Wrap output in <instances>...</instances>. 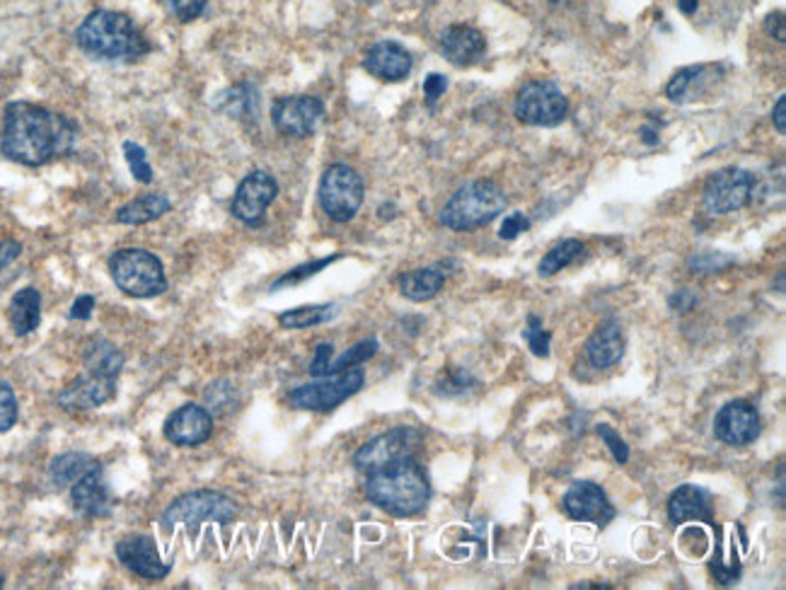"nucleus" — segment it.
Returning a JSON list of instances; mask_svg holds the SVG:
<instances>
[{
  "mask_svg": "<svg viewBox=\"0 0 786 590\" xmlns=\"http://www.w3.org/2000/svg\"><path fill=\"white\" fill-rule=\"evenodd\" d=\"M213 434V416L201 404H181L179 410L167 416L165 438L179 448H197L207 442Z\"/></svg>",
  "mask_w": 786,
  "mask_h": 590,
  "instance_id": "dca6fc26",
  "label": "nucleus"
},
{
  "mask_svg": "<svg viewBox=\"0 0 786 590\" xmlns=\"http://www.w3.org/2000/svg\"><path fill=\"white\" fill-rule=\"evenodd\" d=\"M762 422L758 410L746 400H734L724 404L714 418V436L724 446L746 448L760 438Z\"/></svg>",
  "mask_w": 786,
  "mask_h": 590,
  "instance_id": "4468645a",
  "label": "nucleus"
},
{
  "mask_svg": "<svg viewBox=\"0 0 786 590\" xmlns=\"http://www.w3.org/2000/svg\"><path fill=\"white\" fill-rule=\"evenodd\" d=\"M83 366L87 373H97V376L117 380L124 368V354L112 342H107V339H93L85 349Z\"/></svg>",
  "mask_w": 786,
  "mask_h": 590,
  "instance_id": "cd10ccee",
  "label": "nucleus"
},
{
  "mask_svg": "<svg viewBox=\"0 0 786 590\" xmlns=\"http://www.w3.org/2000/svg\"><path fill=\"white\" fill-rule=\"evenodd\" d=\"M42 322V295L37 288H22L10 300V327L17 337H27Z\"/></svg>",
  "mask_w": 786,
  "mask_h": 590,
  "instance_id": "a878e982",
  "label": "nucleus"
},
{
  "mask_svg": "<svg viewBox=\"0 0 786 590\" xmlns=\"http://www.w3.org/2000/svg\"><path fill=\"white\" fill-rule=\"evenodd\" d=\"M477 385L474 376L470 370L465 368H458V366H450L441 373V376L436 378L434 382V392L438 397H460L465 392H470Z\"/></svg>",
  "mask_w": 786,
  "mask_h": 590,
  "instance_id": "2f4dec72",
  "label": "nucleus"
},
{
  "mask_svg": "<svg viewBox=\"0 0 786 590\" xmlns=\"http://www.w3.org/2000/svg\"><path fill=\"white\" fill-rule=\"evenodd\" d=\"M584 255H586V245L578 240H564L560 245H554L540 262V276L560 274V271H564L566 267H572L578 262V259H584Z\"/></svg>",
  "mask_w": 786,
  "mask_h": 590,
  "instance_id": "c756f323",
  "label": "nucleus"
},
{
  "mask_svg": "<svg viewBox=\"0 0 786 590\" xmlns=\"http://www.w3.org/2000/svg\"><path fill=\"white\" fill-rule=\"evenodd\" d=\"M528 231H530L528 215L511 213V215H506L504 223H501L498 237H501V240H516V237H518L520 233H528Z\"/></svg>",
  "mask_w": 786,
  "mask_h": 590,
  "instance_id": "ea45409f",
  "label": "nucleus"
},
{
  "mask_svg": "<svg viewBox=\"0 0 786 590\" xmlns=\"http://www.w3.org/2000/svg\"><path fill=\"white\" fill-rule=\"evenodd\" d=\"M421 442H424V436H421L414 426L390 428L356 450V456H353V468L368 474L397 460L414 458L421 448Z\"/></svg>",
  "mask_w": 786,
  "mask_h": 590,
  "instance_id": "9d476101",
  "label": "nucleus"
},
{
  "mask_svg": "<svg viewBox=\"0 0 786 590\" xmlns=\"http://www.w3.org/2000/svg\"><path fill=\"white\" fill-rule=\"evenodd\" d=\"M366 71L380 81L400 83L412 73V56L397 42H378L366 54Z\"/></svg>",
  "mask_w": 786,
  "mask_h": 590,
  "instance_id": "6ab92c4d",
  "label": "nucleus"
},
{
  "mask_svg": "<svg viewBox=\"0 0 786 590\" xmlns=\"http://www.w3.org/2000/svg\"><path fill=\"white\" fill-rule=\"evenodd\" d=\"M124 157H127L131 175L136 177V181L141 185H151L153 181V167L148 163V155L143 151V145H139L136 141H124Z\"/></svg>",
  "mask_w": 786,
  "mask_h": 590,
  "instance_id": "f704fd0d",
  "label": "nucleus"
},
{
  "mask_svg": "<svg viewBox=\"0 0 786 590\" xmlns=\"http://www.w3.org/2000/svg\"><path fill=\"white\" fill-rule=\"evenodd\" d=\"M755 194V177L748 169L726 167L712 175L704 187V209L712 215H724L746 209Z\"/></svg>",
  "mask_w": 786,
  "mask_h": 590,
  "instance_id": "9b49d317",
  "label": "nucleus"
},
{
  "mask_svg": "<svg viewBox=\"0 0 786 590\" xmlns=\"http://www.w3.org/2000/svg\"><path fill=\"white\" fill-rule=\"evenodd\" d=\"M109 274L117 288L131 295V298H155V295L167 291L163 262L148 249H117L109 257Z\"/></svg>",
  "mask_w": 786,
  "mask_h": 590,
  "instance_id": "39448f33",
  "label": "nucleus"
},
{
  "mask_svg": "<svg viewBox=\"0 0 786 590\" xmlns=\"http://www.w3.org/2000/svg\"><path fill=\"white\" fill-rule=\"evenodd\" d=\"M514 111L528 127H560L568 115V99L554 83L532 81L520 87Z\"/></svg>",
  "mask_w": 786,
  "mask_h": 590,
  "instance_id": "1a4fd4ad",
  "label": "nucleus"
},
{
  "mask_svg": "<svg viewBox=\"0 0 786 590\" xmlns=\"http://www.w3.org/2000/svg\"><path fill=\"white\" fill-rule=\"evenodd\" d=\"M366 199V187L356 169L332 165L320 179V206L335 223H349Z\"/></svg>",
  "mask_w": 786,
  "mask_h": 590,
  "instance_id": "6e6552de",
  "label": "nucleus"
},
{
  "mask_svg": "<svg viewBox=\"0 0 786 590\" xmlns=\"http://www.w3.org/2000/svg\"><path fill=\"white\" fill-rule=\"evenodd\" d=\"M93 308H95L93 295H81V298L73 303V308H71V312H68V317H71V320H90Z\"/></svg>",
  "mask_w": 786,
  "mask_h": 590,
  "instance_id": "c03bdc74",
  "label": "nucleus"
},
{
  "mask_svg": "<svg viewBox=\"0 0 786 590\" xmlns=\"http://www.w3.org/2000/svg\"><path fill=\"white\" fill-rule=\"evenodd\" d=\"M332 354H335L332 344H320V346H317L315 358H313V363H310V376H313V378L327 376L329 363H332Z\"/></svg>",
  "mask_w": 786,
  "mask_h": 590,
  "instance_id": "37998d69",
  "label": "nucleus"
},
{
  "mask_svg": "<svg viewBox=\"0 0 786 590\" xmlns=\"http://www.w3.org/2000/svg\"><path fill=\"white\" fill-rule=\"evenodd\" d=\"M223 109L231 111L235 119L257 117V95H255V90L249 85H241V87L231 90V93L225 95Z\"/></svg>",
  "mask_w": 786,
  "mask_h": 590,
  "instance_id": "72a5a7b5",
  "label": "nucleus"
},
{
  "mask_svg": "<svg viewBox=\"0 0 786 590\" xmlns=\"http://www.w3.org/2000/svg\"><path fill=\"white\" fill-rule=\"evenodd\" d=\"M17 416H20L17 397L8 382L0 380V434L13 428L17 424Z\"/></svg>",
  "mask_w": 786,
  "mask_h": 590,
  "instance_id": "4c0bfd02",
  "label": "nucleus"
},
{
  "mask_svg": "<svg viewBox=\"0 0 786 590\" xmlns=\"http://www.w3.org/2000/svg\"><path fill=\"white\" fill-rule=\"evenodd\" d=\"M446 276H448L446 264H431L424 269L407 271V274L397 279V286H400V293L404 298H409L412 303H426L441 293Z\"/></svg>",
  "mask_w": 786,
  "mask_h": 590,
  "instance_id": "393cba45",
  "label": "nucleus"
},
{
  "mask_svg": "<svg viewBox=\"0 0 786 590\" xmlns=\"http://www.w3.org/2000/svg\"><path fill=\"white\" fill-rule=\"evenodd\" d=\"M363 3H378V0H363Z\"/></svg>",
  "mask_w": 786,
  "mask_h": 590,
  "instance_id": "8fccbe9b",
  "label": "nucleus"
},
{
  "mask_svg": "<svg viewBox=\"0 0 786 590\" xmlns=\"http://www.w3.org/2000/svg\"><path fill=\"white\" fill-rule=\"evenodd\" d=\"M554 3H560V0H554Z\"/></svg>",
  "mask_w": 786,
  "mask_h": 590,
  "instance_id": "3c124183",
  "label": "nucleus"
},
{
  "mask_svg": "<svg viewBox=\"0 0 786 590\" xmlns=\"http://www.w3.org/2000/svg\"><path fill=\"white\" fill-rule=\"evenodd\" d=\"M75 39L78 47L85 54L107 61H131L151 49L141 30L136 27V22L124 13H114V10H95V13H90L83 20V25L78 27Z\"/></svg>",
  "mask_w": 786,
  "mask_h": 590,
  "instance_id": "7ed1b4c3",
  "label": "nucleus"
},
{
  "mask_svg": "<svg viewBox=\"0 0 786 590\" xmlns=\"http://www.w3.org/2000/svg\"><path fill=\"white\" fill-rule=\"evenodd\" d=\"M678 8H680L685 15H690L692 10L697 8V0H678Z\"/></svg>",
  "mask_w": 786,
  "mask_h": 590,
  "instance_id": "09e8293b",
  "label": "nucleus"
},
{
  "mask_svg": "<svg viewBox=\"0 0 786 590\" xmlns=\"http://www.w3.org/2000/svg\"><path fill=\"white\" fill-rule=\"evenodd\" d=\"M75 139V123L51 109L32 105V102H13L5 107L0 151L8 161L42 167L54 157L71 153Z\"/></svg>",
  "mask_w": 786,
  "mask_h": 590,
  "instance_id": "f257e3e1",
  "label": "nucleus"
},
{
  "mask_svg": "<svg viewBox=\"0 0 786 590\" xmlns=\"http://www.w3.org/2000/svg\"><path fill=\"white\" fill-rule=\"evenodd\" d=\"M279 194V185L265 169H255L249 173L241 187H237L233 203H231V213L235 215L237 221H243L247 225H259L265 221L267 209L273 203Z\"/></svg>",
  "mask_w": 786,
  "mask_h": 590,
  "instance_id": "ddd939ff",
  "label": "nucleus"
},
{
  "mask_svg": "<svg viewBox=\"0 0 786 590\" xmlns=\"http://www.w3.org/2000/svg\"><path fill=\"white\" fill-rule=\"evenodd\" d=\"M366 496L395 518L419 516L431 502V482L417 458H404L366 474Z\"/></svg>",
  "mask_w": 786,
  "mask_h": 590,
  "instance_id": "f03ea898",
  "label": "nucleus"
},
{
  "mask_svg": "<svg viewBox=\"0 0 786 590\" xmlns=\"http://www.w3.org/2000/svg\"><path fill=\"white\" fill-rule=\"evenodd\" d=\"M598 436L608 442L612 458L618 460L620 464H626V460H630V448H626V442L618 434H614V430L608 424L598 426Z\"/></svg>",
  "mask_w": 786,
  "mask_h": 590,
  "instance_id": "58836bf2",
  "label": "nucleus"
},
{
  "mask_svg": "<svg viewBox=\"0 0 786 590\" xmlns=\"http://www.w3.org/2000/svg\"><path fill=\"white\" fill-rule=\"evenodd\" d=\"M772 121H774V127H777L779 133L786 131V97H779L777 105H774Z\"/></svg>",
  "mask_w": 786,
  "mask_h": 590,
  "instance_id": "49530a36",
  "label": "nucleus"
},
{
  "mask_svg": "<svg viewBox=\"0 0 786 590\" xmlns=\"http://www.w3.org/2000/svg\"><path fill=\"white\" fill-rule=\"evenodd\" d=\"M523 339H526L535 356H540V358L550 356L552 334L547 332V329L542 327V320H540L538 315H530V317H528V327L523 329Z\"/></svg>",
  "mask_w": 786,
  "mask_h": 590,
  "instance_id": "e433bc0d",
  "label": "nucleus"
},
{
  "mask_svg": "<svg viewBox=\"0 0 786 590\" xmlns=\"http://www.w3.org/2000/svg\"><path fill=\"white\" fill-rule=\"evenodd\" d=\"M586 356L594 368H610L624 356V332L618 322L600 324L586 342Z\"/></svg>",
  "mask_w": 786,
  "mask_h": 590,
  "instance_id": "b1692460",
  "label": "nucleus"
},
{
  "mask_svg": "<svg viewBox=\"0 0 786 590\" xmlns=\"http://www.w3.org/2000/svg\"><path fill=\"white\" fill-rule=\"evenodd\" d=\"M167 5L173 8V13L181 22H191V20H197L203 13V8H207V0H167Z\"/></svg>",
  "mask_w": 786,
  "mask_h": 590,
  "instance_id": "a19ab883",
  "label": "nucleus"
},
{
  "mask_svg": "<svg viewBox=\"0 0 786 590\" xmlns=\"http://www.w3.org/2000/svg\"><path fill=\"white\" fill-rule=\"evenodd\" d=\"M774 27H777V39H779V42H784V39H786V34H784V15H782V13H777V15H770V17H767V30L772 32Z\"/></svg>",
  "mask_w": 786,
  "mask_h": 590,
  "instance_id": "de8ad7c7",
  "label": "nucleus"
},
{
  "mask_svg": "<svg viewBox=\"0 0 786 590\" xmlns=\"http://www.w3.org/2000/svg\"><path fill=\"white\" fill-rule=\"evenodd\" d=\"M117 559L136 576L145 581H163L169 574V564H165L157 554V547L151 535H129L117 542Z\"/></svg>",
  "mask_w": 786,
  "mask_h": 590,
  "instance_id": "f3484780",
  "label": "nucleus"
},
{
  "mask_svg": "<svg viewBox=\"0 0 786 590\" xmlns=\"http://www.w3.org/2000/svg\"><path fill=\"white\" fill-rule=\"evenodd\" d=\"M71 504L85 518H107L112 514V498L102 464L71 486Z\"/></svg>",
  "mask_w": 786,
  "mask_h": 590,
  "instance_id": "412c9836",
  "label": "nucleus"
},
{
  "mask_svg": "<svg viewBox=\"0 0 786 590\" xmlns=\"http://www.w3.org/2000/svg\"><path fill=\"white\" fill-rule=\"evenodd\" d=\"M325 119L322 99L310 95H293L273 102L271 121L279 133L291 139H307L313 135Z\"/></svg>",
  "mask_w": 786,
  "mask_h": 590,
  "instance_id": "f8f14e48",
  "label": "nucleus"
},
{
  "mask_svg": "<svg viewBox=\"0 0 786 590\" xmlns=\"http://www.w3.org/2000/svg\"><path fill=\"white\" fill-rule=\"evenodd\" d=\"M722 68L712 63H700V66H688L680 68V71L670 78L666 87V95L676 105H690V102L704 97L709 93L712 85L716 83V75H719Z\"/></svg>",
  "mask_w": 786,
  "mask_h": 590,
  "instance_id": "aec40b11",
  "label": "nucleus"
},
{
  "mask_svg": "<svg viewBox=\"0 0 786 590\" xmlns=\"http://www.w3.org/2000/svg\"><path fill=\"white\" fill-rule=\"evenodd\" d=\"M668 518L673 526L690 523V520H697V523H714L709 494L697 484L680 486V489H676L668 498Z\"/></svg>",
  "mask_w": 786,
  "mask_h": 590,
  "instance_id": "5701e85b",
  "label": "nucleus"
},
{
  "mask_svg": "<svg viewBox=\"0 0 786 590\" xmlns=\"http://www.w3.org/2000/svg\"><path fill=\"white\" fill-rule=\"evenodd\" d=\"M375 351H378V339H363V342H359L356 346H351L349 351H344L337 361L329 363V370L327 376H332V373H341L347 368H356L361 366V363H366L368 358L375 356Z\"/></svg>",
  "mask_w": 786,
  "mask_h": 590,
  "instance_id": "473e14b6",
  "label": "nucleus"
},
{
  "mask_svg": "<svg viewBox=\"0 0 786 590\" xmlns=\"http://www.w3.org/2000/svg\"><path fill=\"white\" fill-rule=\"evenodd\" d=\"M506 209V194L494 181H470L455 191L441 211V223L450 231H474L498 219Z\"/></svg>",
  "mask_w": 786,
  "mask_h": 590,
  "instance_id": "20e7f679",
  "label": "nucleus"
},
{
  "mask_svg": "<svg viewBox=\"0 0 786 590\" xmlns=\"http://www.w3.org/2000/svg\"><path fill=\"white\" fill-rule=\"evenodd\" d=\"M448 87V81L443 78L441 73H431L426 81H424V97H426V105L429 107H436V102L443 97V93H446Z\"/></svg>",
  "mask_w": 786,
  "mask_h": 590,
  "instance_id": "79ce46f5",
  "label": "nucleus"
},
{
  "mask_svg": "<svg viewBox=\"0 0 786 590\" xmlns=\"http://www.w3.org/2000/svg\"><path fill=\"white\" fill-rule=\"evenodd\" d=\"M337 315V305H303L279 315V324L283 329H307L329 322Z\"/></svg>",
  "mask_w": 786,
  "mask_h": 590,
  "instance_id": "7c9ffc66",
  "label": "nucleus"
},
{
  "mask_svg": "<svg viewBox=\"0 0 786 590\" xmlns=\"http://www.w3.org/2000/svg\"><path fill=\"white\" fill-rule=\"evenodd\" d=\"M562 506L568 518L580 520V523H594L600 528L608 526L614 514H618L610 504L608 494L594 482H574L564 494Z\"/></svg>",
  "mask_w": 786,
  "mask_h": 590,
  "instance_id": "2eb2a0df",
  "label": "nucleus"
},
{
  "mask_svg": "<svg viewBox=\"0 0 786 590\" xmlns=\"http://www.w3.org/2000/svg\"><path fill=\"white\" fill-rule=\"evenodd\" d=\"M114 394H117V380L85 370L61 390L59 404L63 410H97L112 402Z\"/></svg>",
  "mask_w": 786,
  "mask_h": 590,
  "instance_id": "a211bd4d",
  "label": "nucleus"
},
{
  "mask_svg": "<svg viewBox=\"0 0 786 590\" xmlns=\"http://www.w3.org/2000/svg\"><path fill=\"white\" fill-rule=\"evenodd\" d=\"M241 514V508L233 502L231 496L223 492L213 489H199L177 496L173 504H169L163 516L161 526L165 532H173L177 526H185L187 530H199L203 523H233V520Z\"/></svg>",
  "mask_w": 786,
  "mask_h": 590,
  "instance_id": "423d86ee",
  "label": "nucleus"
},
{
  "mask_svg": "<svg viewBox=\"0 0 786 590\" xmlns=\"http://www.w3.org/2000/svg\"><path fill=\"white\" fill-rule=\"evenodd\" d=\"M169 209H173V201H169L165 194H145L133 199L131 203H127V206H121L117 211V223L145 225L163 219L165 213H169Z\"/></svg>",
  "mask_w": 786,
  "mask_h": 590,
  "instance_id": "bb28decb",
  "label": "nucleus"
},
{
  "mask_svg": "<svg viewBox=\"0 0 786 590\" xmlns=\"http://www.w3.org/2000/svg\"><path fill=\"white\" fill-rule=\"evenodd\" d=\"M441 51L453 66H472L480 61L486 51L484 34L470 25H453L443 32Z\"/></svg>",
  "mask_w": 786,
  "mask_h": 590,
  "instance_id": "4be33fe9",
  "label": "nucleus"
},
{
  "mask_svg": "<svg viewBox=\"0 0 786 590\" xmlns=\"http://www.w3.org/2000/svg\"><path fill=\"white\" fill-rule=\"evenodd\" d=\"M97 468L99 462L93 456H87V452H63V456L51 460L49 474L56 486H61V489L68 486V489H71L78 480H83L87 472H93Z\"/></svg>",
  "mask_w": 786,
  "mask_h": 590,
  "instance_id": "c85d7f7f",
  "label": "nucleus"
},
{
  "mask_svg": "<svg viewBox=\"0 0 786 590\" xmlns=\"http://www.w3.org/2000/svg\"><path fill=\"white\" fill-rule=\"evenodd\" d=\"M341 255H332V257H325V259H317V262H310V264H303V267H295L293 271H289V274H283L281 279H277L271 283V291H279L283 286H295V283H301L305 279H310L315 274H320L322 269H327L332 262H337Z\"/></svg>",
  "mask_w": 786,
  "mask_h": 590,
  "instance_id": "c9c22d12",
  "label": "nucleus"
},
{
  "mask_svg": "<svg viewBox=\"0 0 786 590\" xmlns=\"http://www.w3.org/2000/svg\"><path fill=\"white\" fill-rule=\"evenodd\" d=\"M363 382H366V373L363 368H347L332 376L315 378L313 382L301 385L289 392V404L293 410L303 412H332L339 404H344L349 397L356 394Z\"/></svg>",
  "mask_w": 786,
  "mask_h": 590,
  "instance_id": "0eeeda50",
  "label": "nucleus"
},
{
  "mask_svg": "<svg viewBox=\"0 0 786 590\" xmlns=\"http://www.w3.org/2000/svg\"><path fill=\"white\" fill-rule=\"evenodd\" d=\"M20 255H22V245L17 240L0 243V271L13 264Z\"/></svg>",
  "mask_w": 786,
  "mask_h": 590,
  "instance_id": "a18cd8bd",
  "label": "nucleus"
}]
</instances>
